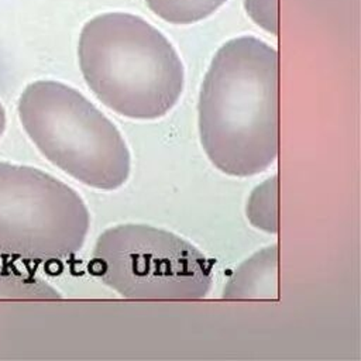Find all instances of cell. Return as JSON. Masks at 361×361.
<instances>
[{
    "label": "cell",
    "mask_w": 361,
    "mask_h": 361,
    "mask_svg": "<svg viewBox=\"0 0 361 361\" xmlns=\"http://www.w3.org/2000/svg\"><path fill=\"white\" fill-rule=\"evenodd\" d=\"M197 128L209 161L228 176L267 171L279 152V56L243 35L214 54L197 100Z\"/></svg>",
    "instance_id": "1"
},
{
    "label": "cell",
    "mask_w": 361,
    "mask_h": 361,
    "mask_svg": "<svg viewBox=\"0 0 361 361\" xmlns=\"http://www.w3.org/2000/svg\"><path fill=\"white\" fill-rule=\"evenodd\" d=\"M78 59L93 94L127 118L164 117L183 92L185 69L173 45L130 13L90 18L79 35Z\"/></svg>",
    "instance_id": "2"
},
{
    "label": "cell",
    "mask_w": 361,
    "mask_h": 361,
    "mask_svg": "<svg viewBox=\"0 0 361 361\" xmlns=\"http://www.w3.org/2000/svg\"><path fill=\"white\" fill-rule=\"evenodd\" d=\"M18 117L39 152L56 168L99 190H116L131 172L127 142L89 99L58 80L30 83Z\"/></svg>",
    "instance_id": "3"
},
{
    "label": "cell",
    "mask_w": 361,
    "mask_h": 361,
    "mask_svg": "<svg viewBox=\"0 0 361 361\" xmlns=\"http://www.w3.org/2000/svg\"><path fill=\"white\" fill-rule=\"evenodd\" d=\"M89 272L135 300L203 299L213 282V264L196 245L141 223L106 228L96 240Z\"/></svg>",
    "instance_id": "4"
},
{
    "label": "cell",
    "mask_w": 361,
    "mask_h": 361,
    "mask_svg": "<svg viewBox=\"0 0 361 361\" xmlns=\"http://www.w3.org/2000/svg\"><path fill=\"white\" fill-rule=\"evenodd\" d=\"M90 214L79 193L28 165L0 162V254L61 262L83 247Z\"/></svg>",
    "instance_id": "5"
},
{
    "label": "cell",
    "mask_w": 361,
    "mask_h": 361,
    "mask_svg": "<svg viewBox=\"0 0 361 361\" xmlns=\"http://www.w3.org/2000/svg\"><path fill=\"white\" fill-rule=\"evenodd\" d=\"M279 250L272 243L245 258L228 276L221 296L226 300H278Z\"/></svg>",
    "instance_id": "6"
},
{
    "label": "cell",
    "mask_w": 361,
    "mask_h": 361,
    "mask_svg": "<svg viewBox=\"0 0 361 361\" xmlns=\"http://www.w3.org/2000/svg\"><path fill=\"white\" fill-rule=\"evenodd\" d=\"M279 182L278 173L267 178L257 185L245 204V217L248 223L268 234L279 231Z\"/></svg>",
    "instance_id": "7"
},
{
    "label": "cell",
    "mask_w": 361,
    "mask_h": 361,
    "mask_svg": "<svg viewBox=\"0 0 361 361\" xmlns=\"http://www.w3.org/2000/svg\"><path fill=\"white\" fill-rule=\"evenodd\" d=\"M42 278L0 264V299H61Z\"/></svg>",
    "instance_id": "8"
},
{
    "label": "cell",
    "mask_w": 361,
    "mask_h": 361,
    "mask_svg": "<svg viewBox=\"0 0 361 361\" xmlns=\"http://www.w3.org/2000/svg\"><path fill=\"white\" fill-rule=\"evenodd\" d=\"M227 0H145L148 8L166 23L176 25H186L197 23Z\"/></svg>",
    "instance_id": "9"
},
{
    "label": "cell",
    "mask_w": 361,
    "mask_h": 361,
    "mask_svg": "<svg viewBox=\"0 0 361 361\" xmlns=\"http://www.w3.org/2000/svg\"><path fill=\"white\" fill-rule=\"evenodd\" d=\"M244 8L257 25L275 37L278 35V0H244Z\"/></svg>",
    "instance_id": "10"
},
{
    "label": "cell",
    "mask_w": 361,
    "mask_h": 361,
    "mask_svg": "<svg viewBox=\"0 0 361 361\" xmlns=\"http://www.w3.org/2000/svg\"><path fill=\"white\" fill-rule=\"evenodd\" d=\"M6 123H7L6 111H4V109H3V106H1V103H0V137H1V134L4 133V130H6Z\"/></svg>",
    "instance_id": "11"
}]
</instances>
